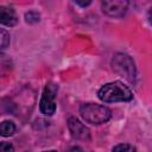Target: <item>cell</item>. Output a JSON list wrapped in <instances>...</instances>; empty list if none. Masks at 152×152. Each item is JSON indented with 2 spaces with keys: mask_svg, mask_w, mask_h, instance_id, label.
<instances>
[{
  "mask_svg": "<svg viewBox=\"0 0 152 152\" xmlns=\"http://www.w3.org/2000/svg\"><path fill=\"white\" fill-rule=\"evenodd\" d=\"M68 127L72 135V138L78 140H89L90 139V132L89 129L76 118H70L68 120Z\"/></svg>",
  "mask_w": 152,
  "mask_h": 152,
  "instance_id": "6",
  "label": "cell"
},
{
  "mask_svg": "<svg viewBox=\"0 0 152 152\" xmlns=\"http://www.w3.org/2000/svg\"><path fill=\"white\" fill-rule=\"evenodd\" d=\"M113 70L121 77H124L129 83L135 82L137 69L133 59L126 53H115L112 59Z\"/></svg>",
  "mask_w": 152,
  "mask_h": 152,
  "instance_id": "3",
  "label": "cell"
},
{
  "mask_svg": "<svg viewBox=\"0 0 152 152\" xmlns=\"http://www.w3.org/2000/svg\"><path fill=\"white\" fill-rule=\"evenodd\" d=\"M10 44V34L7 31L0 28V53L8 46Z\"/></svg>",
  "mask_w": 152,
  "mask_h": 152,
  "instance_id": "10",
  "label": "cell"
},
{
  "mask_svg": "<svg viewBox=\"0 0 152 152\" xmlns=\"http://www.w3.org/2000/svg\"><path fill=\"white\" fill-rule=\"evenodd\" d=\"M112 152H137V150L131 144H119L113 148Z\"/></svg>",
  "mask_w": 152,
  "mask_h": 152,
  "instance_id": "11",
  "label": "cell"
},
{
  "mask_svg": "<svg viewBox=\"0 0 152 152\" xmlns=\"http://www.w3.org/2000/svg\"><path fill=\"white\" fill-rule=\"evenodd\" d=\"M82 119L91 125H101L112 118V112L108 107L97 103H83L80 107Z\"/></svg>",
  "mask_w": 152,
  "mask_h": 152,
  "instance_id": "2",
  "label": "cell"
},
{
  "mask_svg": "<svg viewBox=\"0 0 152 152\" xmlns=\"http://www.w3.org/2000/svg\"><path fill=\"white\" fill-rule=\"evenodd\" d=\"M57 93H58V86L53 82H48L43 89V94L39 102V109L44 115L51 116L55 114Z\"/></svg>",
  "mask_w": 152,
  "mask_h": 152,
  "instance_id": "4",
  "label": "cell"
},
{
  "mask_svg": "<svg viewBox=\"0 0 152 152\" xmlns=\"http://www.w3.org/2000/svg\"><path fill=\"white\" fill-rule=\"evenodd\" d=\"M14 132H15V125L12 121L6 120V121H2L0 124V135H2V137H10Z\"/></svg>",
  "mask_w": 152,
  "mask_h": 152,
  "instance_id": "8",
  "label": "cell"
},
{
  "mask_svg": "<svg viewBox=\"0 0 152 152\" xmlns=\"http://www.w3.org/2000/svg\"><path fill=\"white\" fill-rule=\"evenodd\" d=\"M75 4L81 6V7H87V6H89L91 4V1H75Z\"/></svg>",
  "mask_w": 152,
  "mask_h": 152,
  "instance_id": "14",
  "label": "cell"
},
{
  "mask_svg": "<svg viewBox=\"0 0 152 152\" xmlns=\"http://www.w3.org/2000/svg\"><path fill=\"white\" fill-rule=\"evenodd\" d=\"M70 152H84L81 147H78V146H76V147H72L71 150H70Z\"/></svg>",
  "mask_w": 152,
  "mask_h": 152,
  "instance_id": "15",
  "label": "cell"
},
{
  "mask_svg": "<svg viewBox=\"0 0 152 152\" xmlns=\"http://www.w3.org/2000/svg\"><path fill=\"white\" fill-rule=\"evenodd\" d=\"M43 152H57V151H55V150H50V151H43Z\"/></svg>",
  "mask_w": 152,
  "mask_h": 152,
  "instance_id": "16",
  "label": "cell"
},
{
  "mask_svg": "<svg viewBox=\"0 0 152 152\" xmlns=\"http://www.w3.org/2000/svg\"><path fill=\"white\" fill-rule=\"evenodd\" d=\"M0 24L5 26H15L18 24V15L15 11L7 6H0Z\"/></svg>",
  "mask_w": 152,
  "mask_h": 152,
  "instance_id": "7",
  "label": "cell"
},
{
  "mask_svg": "<svg viewBox=\"0 0 152 152\" xmlns=\"http://www.w3.org/2000/svg\"><path fill=\"white\" fill-rule=\"evenodd\" d=\"M0 152H14V147L12 144L2 141L0 142Z\"/></svg>",
  "mask_w": 152,
  "mask_h": 152,
  "instance_id": "13",
  "label": "cell"
},
{
  "mask_svg": "<svg viewBox=\"0 0 152 152\" xmlns=\"http://www.w3.org/2000/svg\"><path fill=\"white\" fill-rule=\"evenodd\" d=\"M25 19H26V21L27 23H37V21H39V14L37 13V12H34V11H30V12H27L26 14H25Z\"/></svg>",
  "mask_w": 152,
  "mask_h": 152,
  "instance_id": "12",
  "label": "cell"
},
{
  "mask_svg": "<svg viewBox=\"0 0 152 152\" xmlns=\"http://www.w3.org/2000/svg\"><path fill=\"white\" fill-rule=\"evenodd\" d=\"M97 96L101 101L107 103L127 102L133 99V94L131 89L120 81L109 82L102 86L97 91Z\"/></svg>",
  "mask_w": 152,
  "mask_h": 152,
  "instance_id": "1",
  "label": "cell"
},
{
  "mask_svg": "<svg viewBox=\"0 0 152 152\" xmlns=\"http://www.w3.org/2000/svg\"><path fill=\"white\" fill-rule=\"evenodd\" d=\"M11 69H12L11 59L7 56L0 53V76H5L8 71H11Z\"/></svg>",
  "mask_w": 152,
  "mask_h": 152,
  "instance_id": "9",
  "label": "cell"
},
{
  "mask_svg": "<svg viewBox=\"0 0 152 152\" xmlns=\"http://www.w3.org/2000/svg\"><path fill=\"white\" fill-rule=\"evenodd\" d=\"M103 13L109 17L121 18L128 10V1L126 0H104L101 2Z\"/></svg>",
  "mask_w": 152,
  "mask_h": 152,
  "instance_id": "5",
  "label": "cell"
}]
</instances>
